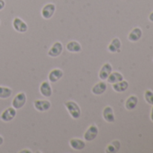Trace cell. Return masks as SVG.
<instances>
[{
	"label": "cell",
	"instance_id": "cell-1",
	"mask_svg": "<svg viewBox=\"0 0 153 153\" xmlns=\"http://www.w3.org/2000/svg\"><path fill=\"white\" fill-rule=\"evenodd\" d=\"M65 107L67 108L70 116L74 119H79L81 116V109L79 105L74 101H67L65 103Z\"/></svg>",
	"mask_w": 153,
	"mask_h": 153
},
{
	"label": "cell",
	"instance_id": "cell-2",
	"mask_svg": "<svg viewBox=\"0 0 153 153\" xmlns=\"http://www.w3.org/2000/svg\"><path fill=\"white\" fill-rule=\"evenodd\" d=\"M26 99H27V97H26L25 93H24V92L18 93V94L15 97V98L13 99V101H12V105H13V107L16 108V110H17V109H21V108L25 105Z\"/></svg>",
	"mask_w": 153,
	"mask_h": 153
},
{
	"label": "cell",
	"instance_id": "cell-3",
	"mask_svg": "<svg viewBox=\"0 0 153 153\" xmlns=\"http://www.w3.org/2000/svg\"><path fill=\"white\" fill-rule=\"evenodd\" d=\"M98 135V128L97 125L92 124L88 127V129L84 133V140L86 141H92L94 140Z\"/></svg>",
	"mask_w": 153,
	"mask_h": 153
},
{
	"label": "cell",
	"instance_id": "cell-4",
	"mask_svg": "<svg viewBox=\"0 0 153 153\" xmlns=\"http://www.w3.org/2000/svg\"><path fill=\"white\" fill-rule=\"evenodd\" d=\"M56 11V6L52 3L46 4L42 9V16L44 19H51Z\"/></svg>",
	"mask_w": 153,
	"mask_h": 153
},
{
	"label": "cell",
	"instance_id": "cell-5",
	"mask_svg": "<svg viewBox=\"0 0 153 153\" xmlns=\"http://www.w3.org/2000/svg\"><path fill=\"white\" fill-rule=\"evenodd\" d=\"M13 27L16 32L21 33H24L27 32V30H28L27 24L19 17H16L13 20Z\"/></svg>",
	"mask_w": 153,
	"mask_h": 153
},
{
	"label": "cell",
	"instance_id": "cell-6",
	"mask_svg": "<svg viewBox=\"0 0 153 153\" xmlns=\"http://www.w3.org/2000/svg\"><path fill=\"white\" fill-rule=\"evenodd\" d=\"M63 51V45L60 42H56L52 44L51 48L48 51V55L51 58L59 57Z\"/></svg>",
	"mask_w": 153,
	"mask_h": 153
},
{
	"label": "cell",
	"instance_id": "cell-7",
	"mask_svg": "<svg viewBox=\"0 0 153 153\" xmlns=\"http://www.w3.org/2000/svg\"><path fill=\"white\" fill-rule=\"evenodd\" d=\"M16 115V109L12 107H8L6 110L3 111V113L1 114V120L4 122H11L12 120H14V118Z\"/></svg>",
	"mask_w": 153,
	"mask_h": 153
},
{
	"label": "cell",
	"instance_id": "cell-8",
	"mask_svg": "<svg viewBox=\"0 0 153 153\" xmlns=\"http://www.w3.org/2000/svg\"><path fill=\"white\" fill-rule=\"evenodd\" d=\"M33 106L39 112H46L51 108V104L49 100H35Z\"/></svg>",
	"mask_w": 153,
	"mask_h": 153
},
{
	"label": "cell",
	"instance_id": "cell-9",
	"mask_svg": "<svg viewBox=\"0 0 153 153\" xmlns=\"http://www.w3.org/2000/svg\"><path fill=\"white\" fill-rule=\"evenodd\" d=\"M112 71H113L112 65L110 63H108V62L105 63L102 66V68H101V69L99 71V79H102V80H106L107 78H108V76L111 74Z\"/></svg>",
	"mask_w": 153,
	"mask_h": 153
},
{
	"label": "cell",
	"instance_id": "cell-10",
	"mask_svg": "<svg viewBox=\"0 0 153 153\" xmlns=\"http://www.w3.org/2000/svg\"><path fill=\"white\" fill-rule=\"evenodd\" d=\"M62 76H63V71L59 68H54L49 73L48 79H49L50 82L55 83V82L59 81Z\"/></svg>",
	"mask_w": 153,
	"mask_h": 153
},
{
	"label": "cell",
	"instance_id": "cell-11",
	"mask_svg": "<svg viewBox=\"0 0 153 153\" xmlns=\"http://www.w3.org/2000/svg\"><path fill=\"white\" fill-rule=\"evenodd\" d=\"M103 117L105 122L107 123H114L115 121L114 109L111 106H105L103 110Z\"/></svg>",
	"mask_w": 153,
	"mask_h": 153
},
{
	"label": "cell",
	"instance_id": "cell-12",
	"mask_svg": "<svg viewBox=\"0 0 153 153\" xmlns=\"http://www.w3.org/2000/svg\"><path fill=\"white\" fill-rule=\"evenodd\" d=\"M40 92L44 97H50L52 95V88L48 81H43L40 86Z\"/></svg>",
	"mask_w": 153,
	"mask_h": 153
},
{
	"label": "cell",
	"instance_id": "cell-13",
	"mask_svg": "<svg viewBox=\"0 0 153 153\" xmlns=\"http://www.w3.org/2000/svg\"><path fill=\"white\" fill-rule=\"evenodd\" d=\"M141 36H142L141 29L139 27H136L130 32V33L128 35V40L131 42H136L141 38Z\"/></svg>",
	"mask_w": 153,
	"mask_h": 153
},
{
	"label": "cell",
	"instance_id": "cell-14",
	"mask_svg": "<svg viewBox=\"0 0 153 153\" xmlns=\"http://www.w3.org/2000/svg\"><path fill=\"white\" fill-rule=\"evenodd\" d=\"M66 48L69 52H73V53H78V52H80L82 51L81 44L76 41L68 42L66 45Z\"/></svg>",
	"mask_w": 153,
	"mask_h": 153
},
{
	"label": "cell",
	"instance_id": "cell-15",
	"mask_svg": "<svg viewBox=\"0 0 153 153\" xmlns=\"http://www.w3.org/2000/svg\"><path fill=\"white\" fill-rule=\"evenodd\" d=\"M107 89V86L104 81H100L97 83L93 88H92V93L96 96H100L104 94Z\"/></svg>",
	"mask_w": 153,
	"mask_h": 153
},
{
	"label": "cell",
	"instance_id": "cell-16",
	"mask_svg": "<svg viewBox=\"0 0 153 153\" xmlns=\"http://www.w3.org/2000/svg\"><path fill=\"white\" fill-rule=\"evenodd\" d=\"M69 145L72 149H74L76 150H82L86 147V143L84 140H82L80 139H76V138L71 139L69 140Z\"/></svg>",
	"mask_w": 153,
	"mask_h": 153
},
{
	"label": "cell",
	"instance_id": "cell-17",
	"mask_svg": "<svg viewBox=\"0 0 153 153\" xmlns=\"http://www.w3.org/2000/svg\"><path fill=\"white\" fill-rule=\"evenodd\" d=\"M121 46H122V42H121L120 39L114 38L109 43V45H108V51L110 52H112V53L119 52L121 51Z\"/></svg>",
	"mask_w": 153,
	"mask_h": 153
},
{
	"label": "cell",
	"instance_id": "cell-18",
	"mask_svg": "<svg viewBox=\"0 0 153 153\" xmlns=\"http://www.w3.org/2000/svg\"><path fill=\"white\" fill-rule=\"evenodd\" d=\"M112 87H113V89L115 91V92H118V93H121V92H124L128 87H129V83L125 80H122V81H119L117 83H114V84H112Z\"/></svg>",
	"mask_w": 153,
	"mask_h": 153
},
{
	"label": "cell",
	"instance_id": "cell-19",
	"mask_svg": "<svg viewBox=\"0 0 153 153\" xmlns=\"http://www.w3.org/2000/svg\"><path fill=\"white\" fill-rule=\"evenodd\" d=\"M123 79V74H121L120 72H111V74L108 76L107 78V81L108 83L110 84H114V83H117L119 81H122Z\"/></svg>",
	"mask_w": 153,
	"mask_h": 153
},
{
	"label": "cell",
	"instance_id": "cell-20",
	"mask_svg": "<svg viewBox=\"0 0 153 153\" xmlns=\"http://www.w3.org/2000/svg\"><path fill=\"white\" fill-rule=\"evenodd\" d=\"M138 104V97L136 96H130L125 102V108L129 111L133 110Z\"/></svg>",
	"mask_w": 153,
	"mask_h": 153
},
{
	"label": "cell",
	"instance_id": "cell-21",
	"mask_svg": "<svg viewBox=\"0 0 153 153\" xmlns=\"http://www.w3.org/2000/svg\"><path fill=\"white\" fill-rule=\"evenodd\" d=\"M121 148V143L119 140H113L111 143H109L106 147V152L109 153H114L119 150Z\"/></svg>",
	"mask_w": 153,
	"mask_h": 153
},
{
	"label": "cell",
	"instance_id": "cell-22",
	"mask_svg": "<svg viewBox=\"0 0 153 153\" xmlns=\"http://www.w3.org/2000/svg\"><path fill=\"white\" fill-rule=\"evenodd\" d=\"M12 89L7 87H1L0 86V98L1 99H7L11 97L12 95Z\"/></svg>",
	"mask_w": 153,
	"mask_h": 153
},
{
	"label": "cell",
	"instance_id": "cell-23",
	"mask_svg": "<svg viewBox=\"0 0 153 153\" xmlns=\"http://www.w3.org/2000/svg\"><path fill=\"white\" fill-rule=\"evenodd\" d=\"M144 99L148 104L153 105V92L149 89H147L144 93Z\"/></svg>",
	"mask_w": 153,
	"mask_h": 153
},
{
	"label": "cell",
	"instance_id": "cell-24",
	"mask_svg": "<svg viewBox=\"0 0 153 153\" xmlns=\"http://www.w3.org/2000/svg\"><path fill=\"white\" fill-rule=\"evenodd\" d=\"M6 7V2L5 0H0V11L3 10Z\"/></svg>",
	"mask_w": 153,
	"mask_h": 153
},
{
	"label": "cell",
	"instance_id": "cell-25",
	"mask_svg": "<svg viewBox=\"0 0 153 153\" xmlns=\"http://www.w3.org/2000/svg\"><path fill=\"white\" fill-rule=\"evenodd\" d=\"M149 20L150 22H152V23H153V11L149 15Z\"/></svg>",
	"mask_w": 153,
	"mask_h": 153
},
{
	"label": "cell",
	"instance_id": "cell-26",
	"mask_svg": "<svg viewBox=\"0 0 153 153\" xmlns=\"http://www.w3.org/2000/svg\"><path fill=\"white\" fill-rule=\"evenodd\" d=\"M150 120L153 122V106H152V108L150 110Z\"/></svg>",
	"mask_w": 153,
	"mask_h": 153
},
{
	"label": "cell",
	"instance_id": "cell-27",
	"mask_svg": "<svg viewBox=\"0 0 153 153\" xmlns=\"http://www.w3.org/2000/svg\"><path fill=\"white\" fill-rule=\"evenodd\" d=\"M3 143H4V139H3V137L1 135H0V146H1Z\"/></svg>",
	"mask_w": 153,
	"mask_h": 153
},
{
	"label": "cell",
	"instance_id": "cell-28",
	"mask_svg": "<svg viewBox=\"0 0 153 153\" xmlns=\"http://www.w3.org/2000/svg\"><path fill=\"white\" fill-rule=\"evenodd\" d=\"M21 153H23V152H32L31 150H29V149H25V150H22V151H20Z\"/></svg>",
	"mask_w": 153,
	"mask_h": 153
},
{
	"label": "cell",
	"instance_id": "cell-29",
	"mask_svg": "<svg viewBox=\"0 0 153 153\" xmlns=\"http://www.w3.org/2000/svg\"><path fill=\"white\" fill-rule=\"evenodd\" d=\"M0 24H1V21H0Z\"/></svg>",
	"mask_w": 153,
	"mask_h": 153
}]
</instances>
